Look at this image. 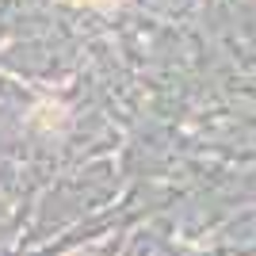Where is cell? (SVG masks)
I'll return each instance as SVG.
<instances>
[{"label": "cell", "mask_w": 256, "mask_h": 256, "mask_svg": "<svg viewBox=\"0 0 256 256\" xmlns=\"http://www.w3.org/2000/svg\"><path fill=\"white\" fill-rule=\"evenodd\" d=\"M76 4H92V8H115V4H122V0H76Z\"/></svg>", "instance_id": "6da1fadb"}]
</instances>
